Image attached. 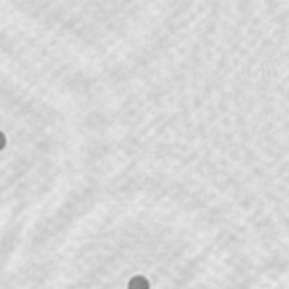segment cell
<instances>
[{
	"label": "cell",
	"mask_w": 289,
	"mask_h": 289,
	"mask_svg": "<svg viewBox=\"0 0 289 289\" xmlns=\"http://www.w3.org/2000/svg\"><path fill=\"white\" fill-rule=\"evenodd\" d=\"M4 145H6V137L3 133H0V150H3Z\"/></svg>",
	"instance_id": "2"
},
{
	"label": "cell",
	"mask_w": 289,
	"mask_h": 289,
	"mask_svg": "<svg viewBox=\"0 0 289 289\" xmlns=\"http://www.w3.org/2000/svg\"><path fill=\"white\" fill-rule=\"evenodd\" d=\"M129 289H150V282L144 277H134L129 282Z\"/></svg>",
	"instance_id": "1"
}]
</instances>
